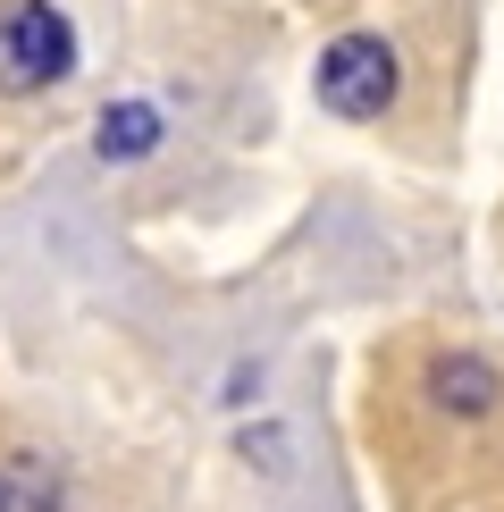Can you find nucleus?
<instances>
[{
    "instance_id": "20e7f679",
    "label": "nucleus",
    "mask_w": 504,
    "mask_h": 512,
    "mask_svg": "<svg viewBox=\"0 0 504 512\" xmlns=\"http://www.w3.org/2000/svg\"><path fill=\"white\" fill-rule=\"evenodd\" d=\"M93 143H101V160H143L160 143V110H152V101H110Z\"/></svg>"
},
{
    "instance_id": "f03ea898",
    "label": "nucleus",
    "mask_w": 504,
    "mask_h": 512,
    "mask_svg": "<svg viewBox=\"0 0 504 512\" xmlns=\"http://www.w3.org/2000/svg\"><path fill=\"white\" fill-rule=\"evenodd\" d=\"M320 110L336 118H387V101H395V51L378 34H336L328 51H320Z\"/></svg>"
},
{
    "instance_id": "f257e3e1",
    "label": "nucleus",
    "mask_w": 504,
    "mask_h": 512,
    "mask_svg": "<svg viewBox=\"0 0 504 512\" xmlns=\"http://www.w3.org/2000/svg\"><path fill=\"white\" fill-rule=\"evenodd\" d=\"M76 68V26L51 0H9L0 9V93H42Z\"/></svg>"
},
{
    "instance_id": "423d86ee",
    "label": "nucleus",
    "mask_w": 504,
    "mask_h": 512,
    "mask_svg": "<svg viewBox=\"0 0 504 512\" xmlns=\"http://www.w3.org/2000/svg\"><path fill=\"white\" fill-rule=\"evenodd\" d=\"M0 512H17V496H9V471H0Z\"/></svg>"
},
{
    "instance_id": "39448f33",
    "label": "nucleus",
    "mask_w": 504,
    "mask_h": 512,
    "mask_svg": "<svg viewBox=\"0 0 504 512\" xmlns=\"http://www.w3.org/2000/svg\"><path fill=\"white\" fill-rule=\"evenodd\" d=\"M9 496H26V512H59V479L42 462H17L9 471Z\"/></svg>"
},
{
    "instance_id": "7ed1b4c3",
    "label": "nucleus",
    "mask_w": 504,
    "mask_h": 512,
    "mask_svg": "<svg viewBox=\"0 0 504 512\" xmlns=\"http://www.w3.org/2000/svg\"><path fill=\"white\" fill-rule=\"evenodd\" d=\"M496 370H488V361H479V353H437L429 361V403H437V412H454V420H488L496 412Z\"/></svg>"
}]
</instances>
